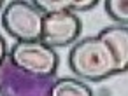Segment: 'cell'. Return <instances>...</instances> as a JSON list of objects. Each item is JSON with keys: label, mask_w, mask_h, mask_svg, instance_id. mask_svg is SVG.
I'll return each instance as SVG.
<instances>
[{"label": "cell", "mask_w": 128, "mask_h": 96, "mask_svg": "<svg viewBox=\"0 0 128 96\" xmlns=\"http://www.w3.org/2000/svg\"><path fill=\"white\" fill-rule=\"evenodd\" d=\"M68 68L76 79L88 82H102L121 73L110 49L96 35L81 39L72 44L68 52Z\"/></svg>", "instance_id": "6da1fadb"}, {"label": "cell", "mask_w": 128, "mask_h": 96, "mask_svg": "<svg viewBox=\"0 0 128 96\" xmlns=\"http://www.w3.org/2000/svg\"><path fill=\"white\" fill-rule=\"evenodd\" d=\"M7 61L25 73L35 77H54L60 65L58 52L40 40L16 42L7 54Z\"/></svg>", "instance_id": "7a4b0ae2"}, {"label": "cell", "mask_w": 128, "mask_h": 96, "mask_svg": "<svg viewBox=\"0 0 128 96\" xmlns=\"http://www.w3.org/2000/svg\"><path fill=\"white\" fill-rule=\"evenodd\" d=\"M44 14L32 2H9L2 9V25L18 42L39 40Z\"/></svg>", "instance_id": "3957f363"}, {"label": "cell", "mask_w": 128, "mask_h": 96, "mask_svg": "<svg viewBox=\"0 0 128 96\" xmlns=\"http://www.w3.org/2000/svg\"><path fill=\"white\" fill-rule=\"evenodd\" d=\"M53 80L25 73L6 59L0 66V96H49Z\"/></svg>", "instance_id": "277c9868"}, {"label": "cell", "mask_w": 128, "mask_h": 96, "mask_svg": "<svg viewBox=\"0 0 128 96\" xmlns=\"http://www.w3.org/2000/svg\"><path fill=\"white\" fill-rule=\"evenodd\" d=\"M82 32V23L77 14L65 11L58 14H48L42 18V28H40V42L56 49V47H67L79 40Z\"/></svg>", "instance_id": "5b68a950"}, {"label": "cell", "mask_w": 128, "mask_h": 96, "mask_svg": "<svg viewBox=\"0 0 128 96\" xmlns=\"http://www.w3.org/2000/svg\"><path fill=\"white\" fill-rule=\"evenodd\" d=\"M96 37L102 39L105 42V46L110 49L119 72L121 73L126 72V68H128V28L119 26V25L107 26V28L100 30Z\"/></svg>", "instance_id": "8992f818"}, {"label": "cell", "mask_w": 128, "mask_h": 96, "mask_svg": "<svg viewBox=\"0 0 128 96\" xmlns=\"http://www.w3.org/2000/svg\"><path fill=\"white\" fill-rule=\"evenodd\" d=\"M49 96H93L91 87L76 77H58L53 80Z\"/></svg>", "instance_id": "52a82bcc"}, {"label": "cell", "mask_w": 128, "mask_h": 96, "mask_svg": "<svg viewBox=\"0 0 128 96\" xmlns=\"http://www.w3.org/2000/svg\"><path fill=\"white\" fill-rule=\"evenodd\" d=\"M107 16L119 26H128V2L126 0H105L104 2Z\"/></svg>", "instance_id": "ba28073f"}, {"label": "cell", "mask_w": 128, "mask_h": 96, "mask_svg": "<svg viewBox=\"0 0 128 96\" xmlns=\"http://www.w3.org/2000/svg\"><path fill=\"white\" fill-rule=\"evenodd\" d=\"M44 16L70 11V0H34L32 2Z\"/></svg>", "instance_id": "9c48e42d"}, {"label": "cell", "mask_w": 128, "mask_h": 96, "mask_svg": "<svg viewBox=\"0 0 128 96\" xmlns=\"http://www.w3.org/2000/svg\"><path fill=\"white\" fill-rule=\"evenodd\" d=\"M96 0H70V12H86L93 7H96Z\"/></svg>", "instance_id": "30bf717a"}, {"label": "cell", "mask_w": 128, "mask_h": 96, "mask_svg": "<svg viewBox=\"0 0 128 96\" xmlns=\"http://www.w3.org/2000/svg\"><path fill=\"white\" fill-rule=\"evenodd\" d=\"M7 54H9V47H7V42L4 39V35L0 33V66L4 65V61L7 59Z\"/></svg>", "instance_id": "8fae6325"}, {"label": "cell", "mask_w": 128, "mask_h": 96, "mask_svg": "<svg viewBox=\"0 0 128 96\" xmlns=\"http://www.w3.org/2000/svg\"><path fill=\"white\" fill-rule=\"evenodd\" d=\"M2 9H4V2L0 0V12H2Z\"/></svg>", "instance_id": "7c38bea8"}]
</instances>
